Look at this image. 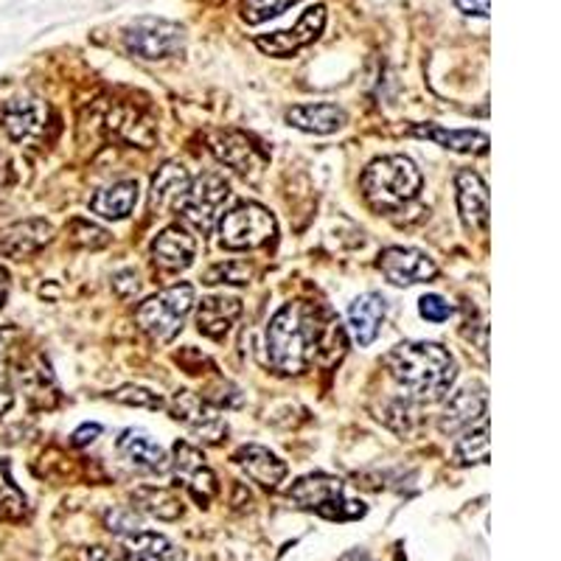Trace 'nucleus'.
<instances>
[{"instance_id":"obj_1","label":"nucleus","mask_w":561,"mask_h":561,"mask_svg":"<svg viewBox=\"0 0 561 561\" xmlns=\"http://www.w3.org/2000/svg\"><path fill=\"white\" fill-rule=\"evenodd\" d=\"M337 340H343V332L325 309L309 300H295L273 314L264 343L270 365L284 377H298L312 368L325 351H332Z\"/></svg>"},{"instance_id":"obj_2","label":"nucleus","mask_w":561,"mask_h":561,"mask_svg":"<svg viewBox=\"0 0 561 561\" xmlns=\"http://www.w3.org/2000/svg\"><path fill=\"white\" fill-rule=\"evenodd\" d=\"M385 365L393 382L408 390V399H413L415 404L440 402L458 377L453 354L444 345L427 343V340L399 343L385 357Z\"/></svg>"},{"instance_id":"obj_3","label":"nucleus","mask_w":561,"mask_h":561,"mask_svg":"<svg viewBox=\"0 0 561 561\" xmlns=\"http://www.w3.org/2000/svg\"><path fill=\"white\" fill-rule=\"evenodd\" d=\"M359 183H363V197L368 199L370 208L379 214H393L419 197L424 178L410 158L388 154V158L374 160Z\"/></svg>"},{"instance_id":"obj_4","label":"nucleus","mask_w":561,"mask_h":561,"mask_svg":"<svg viewBox=\"0 0 561 561\" xmlns=\"http://www.w3.org/2000/svg\"><path fill=\"white\" fill-rule=\"evenodd\" d=\"M289 505L300 511H314L318 517L334 519V523H351L368 514L363 500H351L345 494V483L332 474H307L287 491Z\"/></svg>"},{"instance_id":"obj_5","label":"nucleus","mask_w":561,"mask_h":561,"mask_svg":"<svg viewBox=\"0 0 561 561\" xmlns=\"http://www.w3.org/2000/svg\"><path fill=\"white\" fill-rule=\"evenodd\" d=\"M194 298H197V293H194L192 284H178V287L163 289V293L152 295L135 309V323L154 343H172L180 329H183L185 318L192 314Z\"/></svg>"},{"instance_id":"obj_6","label":"nucleus","mask_w":561,"mask_h":561,"mask_svg":"<svg viewBox=\"0 0 561 561\" xmlns=\"http://www.w3.org/2000/svg\"><path fill=\"white\" fill-rule=\"evenodd\" d=\"M230 199V183L222 174L210 172L203 174L199 180H192L188 192L180 197V203L174 205L178 214L183 217L185 228H192L199 237H208L210 230L217 228V222L222 219V208Z\"/></svg>"},{"instance_id":"obj_7","label":"nucleus","mask_w":561,"mask_h":561,"mask_svg":"<svg viewBox=\"0 0 561 561\" xmlns=\"http://www.w3.org/2000/svg\"><path fill=\"white\" fill-rule=\"evenodd\" d=\"M275 217L259 203H239L219 219V244L225 250L264 248L275 237Z\"/></svg>"},{"instance_id":"obj_8","label":"nucleus","mask_w":561,"mask_h":561,"mask_svg":"<svg viewBox=\"0 0 561 561\" xmlns=\"http://www.w3.org/2000/svg\"><path fill=\"white\" fill-rule=\"evenodd\" d=\"M124 45L135 57L158 62V59L178 57L185 45V28L163 18H138L124 32Z\"/></svg>"},{"instance_id":"obj_9","label":"nucleus","mask_w":561,"mask_h":561,"mask_svg":"<svg viewBox=\"0 0 561 561\" xmlns=\"http://www.w3.org/2000/svg\"><path fill=\"white\" fill-rule=\"evenodd\" d=\"M169 413L174 421H180L188 433L197 435L205 444H219L228 435V424L219 415L217 408H210L203 396L194 390H178L169 402Z\"/></svg>"},{"instance_id":"obj_10","label":"nucleus","mask_w":561,"mask_h":561,"mask_svg":"<svg viewBox=\"0 0 561 561\" xmlns=\"http://www.w3.org/2000/svg\"><path fill=\"white\" fill-rule=\"evenodd\" d=\"M323 28H325V7L323 3H318V7H309L307 12L300 14L295 28L262 34V37L255 39V45H259V51L270 54V57H293V54H298L300 48L312 45L314 39L323 34Z\"/></svg>"},{"instance_id":"obj_11","label":"nucleus","mask_w":561,"mask_h":561,"mask_svg":"<svg viewBox=\"0 0 561 561\" xmlns=\"http://www.w3.org/2000/svg\"><path fill=\"white\" fill-rule=\"evenodd\" d=\"M172 469L180 483L185 485V491L197 500V505H208L210 500L217 497V474L210 472V466L205 463V455L197 447L178 440L172 447Z\"/></svg>"},{"instance_id":"obj_12","label":"nucleus","mask_w":561,"mask_h":561,"mask_svg":"<svg viewBox=\"0 0 561 561\" xmlns=\"http://www.w3.org/2000/svg\"><path fill=\"white\" fill-rule=\"evenodd\" d=\"M377 267L393 287H413L438 275V264L424 250L415 248H388L379 253Z\"/></svg>"},{"instance_id":"obj_13","label":"nucleus","mask_w":561,"mask_h":561,"mask_svg":"<svg viewBox=\"0 0 561 561\" xmlns=\"http://www.w3.org/2000/svg\"><path fill=\"white\" fill-rule=\"evenodd\" d=\"M194 259H197V239L183 225H172V228L160 230L154 237L152 262L160 273H183V270L192 267Z\"/></svg>"},{"instance_id":"obj_14","label":"nucleus","mask_w":561,"mask_h":561,"mask_svg":"<svg viewBox=\"0 0 561 561\" xmlns=\"http://www.w3.org/2000/svg\"><path fill=\"white\" fill-rule=\"evenodd\" d=\"M210 149L217 154L219 163H225L228 169H233L242 178H253L264 169L267 163V154L255 147L253 138H248L244 133H219L210 138Z\"/></svg>"},{"instance_id":"obj_15","label":"nucleus","mask_w":561,"mask_h":561,"mask_svg":"<svg viewBox=\"0 0 561 561\" xmlns=\"http://www.w3.org/2000/svg\"><path fill=\"white\" fill-rule=\"evenodd\" d=\"M485 408H489L485 388H480V385H466L458 393H453V399L447 402V408H444V413L438 419V430L444 435L463 433V430L474 427L483 419Z\"/></svg>"},{"instance_id":"obj_16","label":"nucleus","mask_w":561,"mask_h":561,"mask_svg":"<svg viewBox=\"0 0 561 561\" xmlns=\"http://www.w3.org/2000/svg\"><path fill=\"white\" fill-rule=\"evenodd\" d=\"M54 239V225L45 219H23L0 230V255L23 262L37 255Z\"/></svg>"},{"instance_id":"obj_17","label":"nucleus","mask_w":561,"mask_h":561,"mask_svg":"<svg viewBox=\"0 0 561 561\" xmlns=\"http://www.w3.org/2000/svg\"><path fill=\"white\" fill-rule=\"evenodd\" d=\"M455 192H458V214L469 230L489 228V185L472 169H460L455 174Z\"/></svg>"},{"instance_id":"obj_18","label":"nucleus","mask_w":561,"mask_h":561,"mask_svg":"<svg viewBox=\"0 0 561 561\" xmlns=\"http://www.w3.org/2000/svg\"><path fill=\"white\" fill-rule=\"evenodd\" d=\"M18 385L26 393L28 404L37 410H54L59 404V388L54 379L51 368L43 357H32L20 365Z\"/></svg>"},{"instance_id":"obj_19","label":"nucleus","mask_w":561,"mask_h":561,"mask_svg":"<svg viewBox=\"0 0 561 561\" xmlns=\"http://www.w3.org/2000/svg\"><path fill=\"white\" fill-rule=\"evenodd\" d=\"M410 135L433 140L435 147H444L449 152L460 154H485L491 147L489 135L480 133V129H447L440 127V124H413Z\"/></svg>"},{"instance_id":"obj_20","label":"nucleus","mask_w":561,"mask_h":561,"mask_svg":"<svg viewBox=\"0 0 561 561\" xmlns=\"http://www.w3.org/2000/svg\"><path fill=\"white\" fill-rule=\"evenodd\" d=\"M237 466L248 474L253 483L264 485V489H275L278 483H284L287 478V463L278 458L275 453H270L267 447H259V444H244L233 453Z\"/></svg>"},{"instance_id":"obj_21","label":"nucleus","mask_w":561,"mask_h":561,"mask_svg":"<svg viewBox=\"0 0 561 561\" xmlns=\"http://www.w3.org/2000/svg\"><path fill=\"white\" fill-rule=\"evenodd\" d=\"M115 449L127 460L129 466L140 469V472L149 474H160L169 469V458L163 453L160 444H154L147 433H140V430H124L122 438L115 440Z\"/></svg>"},{"instance_id":"obj_22","label":"nucleus","mask_w":561,"mask_h":561,"mask_svg":"<svg viewBox=\"0 0 561 561\" xmlns=\"http://www.w3.org/2000/svg\"><path fill=\"white\" fill-rule=\"evenodd\" d=\"M287 124L309 135H332L348 124V115L337 104H298L287 110Z\"/></svg>"},{"instance_id":"obj_23","label":"nucleus","mask_w":561,"mask_h":561,"mask_svg":"<svg viewBox=\"0 0 561 561\" xmlns=\"http://www.w3.org/2000/svg\"><path fill=\"white\" fill-rule=\"evenodd\" d=\"M385 320V298L377 293L359 295L348 307V329L357 345H370L379 337V325Z\"/></svg>"},{"instance_id":"obj_24","label":"nucleus","mask_w":561,"mask_h":561,"mask_svg":"<svg viewBox=\"0 0 561 561\" xmlns=\"http://www.w3.org/2000/svg\"><path fill=\"white\" fill-rule=\"evenodd\" d=\"M239 314H242V300L239 298H225V295L203 298V304L197 307L199 334L210 340H222L230 332V325L237 323Z\"/></svg>"},{"instance_id":"obj_25","label":"nucleus","mask_w":561,"mask_h":561,"mask_svg":"<svg viewBox=\"0 0 561 561\" xmlns=\"http://www.w3.org/2000/svg\"><path fill=\"white\" fill-rule=\"evenodd\" d=\"M43 127V104L37 99H12L0 107V129L12 140H28Z\"/></svg>"},{"instance_id":"obj_26","label":"nucleus","mask_w":561,"mask_h":561,"mask_svg":"<svg viewBox=\"0 0 561 561\" xmlns=\"http://www.w3.org/2000/svg\"><path fill=\"white\" fill-rule=\"evenodd\" d=\"M124 556L127 561H185V553L163 534L138 528L124 539Z\"/></svg>"},{"instance_id":"obj_27","label":"nucleus","mask_w":561,"mask_h":561,"mask_svg":"<svg viewBox=\"0 0 561 561\" xmlns=\"http://www.w3.org/2000/svg\"><path fill=\"white\" fill-rule=\"evenodd\" d=\"M135 203H138V183L135 180H122V183H113L99 194H93L90 210L99 214V217L118 222V219H127L133 214Z\"/></svg>"},{"instance_id":"obj_28","label":"nucleus","mask_w":561,"mask_h":561,"mask_svg":"<svg viewBox=\"0 0 561 561\" xmlns=\"http://www.w3.org/2000/svg\"><path fill=\"white\" fill-rule=\"evenodd\" d=\"M188 185H192V174H188V169L183 163H163L158 169V174L152 178V194H149L152 210L178 205L180 197L188 192Z\"/></svg>"},{"instance_id":"obj_29","label":"nucleus","mask_w":561,"mask_h":561,"mask_svg":"<svg viewBox=\"0 0 561 561\" xmlns=\"http://www.w3.org/2000/svg\"><path fill=\"white\" fill-rule=\"evenodd\" d=\"M133 503L135 508L149 514V517L167 519V523H172V519L183 514V500L172 489H158V485H140V489H135Z\"/></svg>"},{"instance_id":"obj_30","label":"nucleus","mask_w":561,"mask_h":561,"mask_svg":"<svg viewBox=\"0 0 561 561\" xmlns=\"http://www.w3.org/2000/svg\"><path fill=\"white\" fill-rule=\"evenodd\" d=\"M20 332L14 325L0 329V415L14 404V345Z\"/></svg>"},{"instance_id":"obj_31","label":"nucleus","mask_w":561,"mask_h":561,"mask_svg":"<svg viewBox=\"0 0 561 561\" xmlns=\"http://www.w3.org/2000/svg\"><path fill=\"white\" fill-rule=\"evenodd\" d=\"M489 415L478 421V427L466 430L463 438L455 444V463L458 466H474L489 463Z\"/></svg>"},{"instance_id":"obj_32","label":"nucleus","mask_w":561,"mask_h":561,"mask_svg":"<svg viewBox=\"0 0 561 561\" xmlns=\"http://www.w3.org/2000/svg\"><path fill=\"white\" fill-rule=\"evenodd\" d=\"M26 494L14 485L7 460H0V519L3 523H18V519L26 517Z\"/></svg>"},{"instance_id":"obj_33","label":"nucleus","mask_w":561,"mask_h":561,"mask_svg":"<svg viewBox=\"0 0 561 561\" xmlns=\"http://www.w3.org/2000/svg\"><path fill=\"white\" fill-rule=\"evenodd\" d=\"M68 237L73 248H82V250H102L107 248L110 239H113L107 230L88 222V219H73V222L68 225Z\"/></svg>"},{"instance_id":"obj_34","label":"nucleus","mask_w":561,"mask_h":561,"mask_svg":"<svg viewBox=\"0 0 561 561\" xmlns=\"http://www.w3.org/2000/svg\"><path fill=\"white\" fill-rule=\"evenodd\" d=\"M250 278H253V267H250V264L222 262L205 270L203 284H208V287H214V284H233V287H242Z\"/></svg>"},{"instance_id":"obj_35","label":"nucleus","mask_w":561,"mask_h":561,"mask_svg":"<svg viewBox=\"0 0 561 561\" xmlns=\"http://www.w3.org/2000/svg\"><path fill=\"white\" fill-rule=\"evenodd\" d=\"M295 3L300 0H242V20L250 26H259V23H267L270 18L284 14Z\"/></svg>"},{"instance_id":"obj_36","label":"nucleus","mask_w":561,"mask_h":561,"mask_svg":"<svg viewBox=\"0 0 561 561\" xmlns=\"http://www.w3.org/2000/svg\"><path fill=\"white\" fill-rule=\"evenodd\" d=\"M113 399L115 402L129 404V408H147V410L163 408V399H160L158 393H152V390L147 388H138V385H124V388L115 390Z\"/></svg>"},{"instance_id":"obj_37","label":"nucleus","mask_w":561,"mask_h":561,"mask_svg":"<svg viewBox=\"0 0 561 561\" xmlns=\"http://www.w3.org/2000/svg\"><path fill=\"white\" fill-rule=\"evenodd\" d=\"M453 304L447 298H440V295H424L419 300V314L430 323H444V320L453 318Z\"/></svg>"},{"instance_id":"obj_38","label":"nucleus","mask_w":561,"mask_h":561,"mask_svg":"<svg viewBox=\"0 0 561 561\" xmlns=\"http://www.w3.org/2000/svg\"><path fill=\"white\" fill-rule=\"evenodd\" d=\"M107 525H110V530H115V534H127V536L135 534V530L140 528L138 517H135L133 511H122V508L110 511Z\"/></svg>"},{"instance_id":"obj_39","label":"nucleus","mask_w":561,"mask_h":561,"mask_svg":"<svg viewBox=\"0 0 561 561\" xmlns=\"http://www.w3.org/2000/svg\"><path fill=\"white\" fill-rule=\"evenodd\" d=\"M113 289L122 295V298H133V295H138V289H140L138 275H135L133 270H124V273H118L113 278Z\"/></svg>"},{"instance_id":"obj_40","label":"nucleus","mask_w":561,"mask_h":561,"mask_svg":"<svg viewBox=\"0 0 561 561\" xmlns=\"http://www.w3.org/2000/svg\"><path fill=\"white\" fill-rule=\"evenodd\" d=\"M102 435V424H82V427L73 433V447H88Z\"/></svg>"},{"instance_id":"obj_41","label":"nucleus","mask_w":561,"mask_h":561,"mask_svg":"<svg viewBox=\"0 0 561 561\" xmlns=\"http://www.w3.org/2000/svg\"><path fill=\"white\" fill-rule=\"evenodd\" d=\"M455 7L463 14H474V18H489V0H455Z\"/></svg>"},{"instance_id":"obj_42","label":"nucleus","mask_w":561,"mask_h":561,"mask_svg":"<svg viewBox=\"0 0 561 561\" xmlns=\"http://www.w3.org/2000/svg\"><path fill=\"white\" fill-rule=\"evenodd\" d=\"M84 561H127V556L118 553V550H110V548H93V550H88Z\"/></svg>"},{"instance_id":"obj_43","label":"nucleus","mask_w":561,"mask_h":561,"mask_svg":"<svg viewBox=\"0 0 561 561\" xmlns=\"http://www.w3.org/2000/svg\"><path fill=\"white\" fill-rule=\"evenodd\" d=\"M9 300V273L7 267H0V309L7 307Z\"/></svg>"},{"instance_id":"obj_44","label":"nucleus","mask_w":561,"mask_h":561,"mask_svg":"<svg viewBox=\"0 0 561 561\" xmlns=\"http://www.w3.org/2000/svg\"><path fill=\"white\" fill-rule=\"evenodd\" d=\"M340 561H377V559H370L365 550H351V553H345Z\"/></svg>"}]
</instances>
